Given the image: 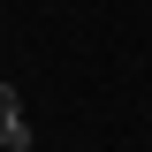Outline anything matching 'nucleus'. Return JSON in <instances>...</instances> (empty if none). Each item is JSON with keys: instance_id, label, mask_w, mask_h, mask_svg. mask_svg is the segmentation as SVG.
<instances>
[{"instance_id": "1", "label": "nucleus", "mask_w": 152, "mask_h": 152, "mask_svg": "<svg viewBox=\"0 0 152 152\" xmlns=\"http://www.w3.org/2000/svg\"><path fill=\"white\" fill-rule=\"evenodd\" d=\"M8 122H23V91L15 84H0V129H8Z\"/></svg>"}, {"instance_id": "2", "label": "nucleus", "mask_w": 152, "mask_h": 152, "mask_svg": "<svg viewBox=\"0 0 152 152\" xmlns=\"http://www.w3.org/2000/svg\"><path fill=\"white\" fill-rule=\"evenodd\" d=\"M0 152H15V129H0Z\"/></svg>"}]
</instances>
